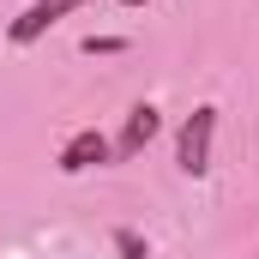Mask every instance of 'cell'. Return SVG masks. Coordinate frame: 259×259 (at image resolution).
I'll use <instances>...</instances> for the list:
<instances>
[{
  "label": "cell",
  "mask_w": 259,
  "mask_h": 259,
  "mask_svg": "<svg viewBox=\"0 0 259 259\" xmlns=\"http://www.w3.org/2000/svg\"><path fill=\"white\" fill-rule=\"evenodd\" d=\"M211 139H217V109L205 103V109H193L187 121H181V133H175V163H181V175H205L211 169Z\"/></svg>",
  "instance_id": "6da1fadb"
},
{
  "label": "cell",
  "mask_w": 259,
  "mask_h": 259,
  "mask_svg": "<svg viewBox=\"0 0 259 259\" xmlns=\"http://www.w3.org/2000/svg\"><path fill=\"white\" fill-rule=\"evenodd\" d=\"M78 6H91V0H30L12 24H6V42L12 49H30V42H42L55 24H61L66 12H78Z\"/></svg>",
  "instance_id": "7a4b0ae2"
},
{
  "label": "cell",
  "mask_w": 259,
  "mask_h": 259,
  "mask_svg": "<svg viewBox=\"0 0 259 259\" xmlns=\"http://www.w3.org/2000/svg\"><path fill=\"white\" fill-rule=\"evenodd\" d=\"M109 157H115V145H109L103 133H97V127H78V133H72V139L61 145L55 169H61V175H84V169H103Z\"/></svg>",
  "instance_id": "3957f363"
},
{
  "label": "cell",
  "mask_w": 259,
  "mask_h": 259,
  "mask_svg": "<svg viewBox=\"0 0 259 259\" xmlns=\"http://www.w3.org/2000/svg\"><path fill=\"white\" fill-rule=\"evenodd\" d=\"M157 127H163V115H157L151 103H133V109H127V127H121V139H115V157H139V151L157 139Z\"/></svg>",
  "instance_id": "277c9868"
},
{
  "label": "cell",
  "mask_w": 259,
  "mask_h": 259,
  "mask_svg": "<svg viewBox=\"0 0 259 259\" xmlns=\"http://www.w3.org/2000/svg\"><path fill=\"white\" fill-rule=\"evenodd\" d=\"M115 247H121V253H127V259H145V241H139L133 229H121V235H115Z\"/></svg>",
  "instance_id": "5b68a950"
},
{
  "label": "cell",
  "mask_w": 259,
  "mask_h": 259,
  "mask_svg": "<svg viewBox=\"0 0 259 259\" xmlns=\"http://www.w3.org/2000/svg\"><path fill=\"white\" fill-rule=\"evenodd\" d=\"M115 6H145V0H115Z\"/></svg>",
  "instance_id": "8992f818"
}]
</instances>
